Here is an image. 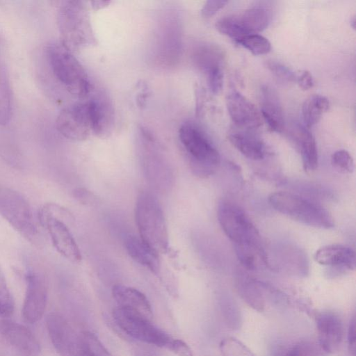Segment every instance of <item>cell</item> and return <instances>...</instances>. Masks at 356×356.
Masks as SVG:
<instances>
[{
	"label": "cell",
	"instance_id": "cell-44",
	"mask_svg": "<svg viewBox=\"0 0 356 356\" xmlns=\"http://www.w3.org/2000/svg\"><path fill=\"white\" fill-rule=\"evenodd\" d=\"M352 23L351 24V26L352 27L355 29V17H354L353 20L351 21Z\"/></svg>",
	"mask_w": 356,
	"mask_h": 356
},
{
	"label": "cell",
	"instance_id": "cell-3",
	"mask_svg": "<svg viewBox=\"0 0 356 356\" xmlns=\"http://www.w3.org/2000/svg\"><path fill=\"white\" fill-rule=\"evenodd\" d=\"M268 201L278 212L305 225L322 229L334 225L332 216L323 207L298 195L275 192L270 194Z\"/></svg>",
	"mask_w": 356,
	"mask_h": 356
},
{
	"label": "cell",
	"instance_id": "cell-7",
	"mask_svg": "<svg viewBox=\"0 0 356 356\" xmlns=\"http://www.w3.org/2000/svg\"><path fill=\"white\" fill-rule=\"evenodd\" d=\"M0 214L27 240H38V230L31 207L19 193L0 186Z\"/></svg>",
	"mask_w": 356,
	"mask_h": 356
},
{
	"label": "cell",
	"instance_id": "cell-1",
	"mask_svg": "<svg viewBox=\"0 0 356 356\" xmlns=\"http://www.w3.org/2000/svg\"><path fill=\"white\" fill-rule=\"evenodd\" d=\"M135 219L140 238L158 254L169 249L167 225L162 207L156 197L141 191L136 199Z\"/></svg>",
	"mask_w": 356,
	"mask_h": 356
},
{
	"label": "cell",
	"instance_id": "cell-31",
	"mask_svg": "<svg viewBox=\"0 0 356 356\" xmlns=\"http://www.w3.org/2000/svg\"><path fill=\"white\" fill-rule=\"evenodd\" d=\"M327 355L318 342L304 340L293 345L288 350L286 356H327Z\"/></svg>",
	"mask_w": 356,
	"mask_h": 356
},
{
	"label": "cell",
	"instance_id": "cell-21",
	"mask_svg": "<svg viewBox=\"0 0 356 356\" xmlns=\"http://www.w3.org/2000/svg\"><path fill=\"white\" fill-rule=\"evenodd\" d=\"M235 282L241 298L254 309L262 312L265 307V299L261 283L243 271L238 273Z\"/></svg>",
	"mask_w": 356,
	"mask_h": 356
},
{
	"label": "cell",
	"instance_id": "cell-16",
	"mask_svg": "<svg viewBox=\"0 0 356 356\" xmlns=\"http://www.w3.org/2000/svg\"><path fill=\"white\" fill-rule=\"evenodd\" d=\"M92 132L104 138L112 131L114 124V111L111 102L103 94L97 95L86 102Z\"/></svg>",
	"mask_w": 356,
	"mask_h": 356
},
{
	"label": "cell",
	"instance_id": "cell-25",
	"mask_svg": "<svg viewBox=\"0 0 356 356\" xmlns=\"http://www.w3.org/2000/svg\"><path fill=\"white\" fill-rule=\"evenodd\" d=\"M329 107V100L321 95H313L305 99L302 106V114L306 127L309 128L318 122L322 114Z\"/></svg>",
	"mask_w": 356,
	"mask_h": 356
},
{
	"label": "cell",
	"instance_id": "cell-40",
	"mask_svg": "<svg viewBox=\"0 0 356 356\" xmlns=\"http://www.w3.org/2000/svg\"><path fill=\"white\" fill-rule=\"evenodd\" d=\"M347 337H348V350L350 352V353H352V354H353V355H355V341H356L355 317H353L350 322V325H349L348 330Z\"/></svg>",
	"mask_w": 356,
	"mask_h": 356
},
{
	"label": "cell",
	"instance_id": "cell-26",
	"mask_svg": "<svg viewBox=\"0 0 356 356\" xmlns=\"http://www.w3.org/2000/svg\"><path fill=\"white\" fill-rule=\"evenodd\" d=\"M12 113V94L7 73L0 65V124L8 123Z\"/></svg>",
	"mask_w": 356,
	"mask_h": 356
},
{
	"label": "cell",
	"instance_id": "cell-30",
	"mask_svg": "<svg viewBox=\"0 0 356 356\" xmlns=\"http://www.w3.org/2000/svg\"><path fill=\"white\" fill-rule=\"evenodd\" d=\"M219 348L222 356H256L241 341L231 337L223 339Z\"/></svg>",
	"mask_w": 356,
	"mask_h": 356
},
{
	"label": "cell",
	"instance_id": "cell-10",
	"mask_svg": "<svg viewBox=\"0 0 356 356\" xmlns=\"http://www.w3.org/2000/svg\"><path fill=\"white\" fill-rule=\"evenodd\" d=\"M39 217L58 252L71 262L80 263L82 259L81 251L63 220L53 216L43 207L40 211Z\"/></svg>",
	"mask_w": 356,
	"mask_h": 356
},
{
	"label": "cell",
	"instance_id": "cell-6",
	"mask_svg": "<svg viewBox=\"0 0 356 356\" xmlns=\"http://www.w3.org/2000/svg\"><path fill=\"white\" fill-rule=\"evenodd\" d=\"M113 316L118 326L131 337L149 345L171 350L175 339L156 326L150 318L120 307L113 309Z\"/></svg>",
	"mask_w": 356,
	"mask_h": 356
},
{
	"label": "cell",
	"instance_id": "cell-43",
	"mask_svg": "<svg viewBox=\"0 0 356 356\" xmlns=\"http://www.w3.org/2000/svg\"><path fill=\"white\" fill-rule=\"evenodd\" d=\"M110 3V1H91V5H92V7L94 8V9H99V8H104V6H108V4Z\"/></svg>",
	"mask_w": 356,
	"mask_h": 356
},
{
	"label": "cell",
	"instance_id": "cell-24",
	"mask_svg": "<svg viewBox=\"0 0 356 356\" xmlns=\"http://www.w3.org/2000/svg\"><path fill=\"white\" fill-rule=\"evenodd\" d=\"M240 21L248 35L264 31L270 22V12L262 5L250 7L239 16Z\"/></svg>",
	"mask_w": 356,
	"mask_h": 356
},
{
	"label": "cell",
	"instance_id": "cell-17",
	"mask_svg": "<svg viewBox=\"0 0 356 356\" xmlns=\"http://www.w3.org/2000/svg\"><path fill=\"white\" fill-rule=\"evenodd\" d=\"M314 259L324 266L348 270L355 268V251L343 245L332 244L321 247L316 252Z\"/></svg>",
	"mask_w": 356,
	"mask_h": 356
},
{
	"label": "cell",
	"instance_id": "cell-35",
	"mask_svg": "<svg viewBox=\"0 0 356 356\" xmlns=\"http://www.w3.org/2000/svg\"><path fill=\"white\" fill-rule=\"evenodd\" d=\"M209 86L212 93L217 95L223 86V72L221 67L216 68L207 74Z\"/></svg>",
	"mask_w": 356,
	"mask_h": 356
},
{
	"label": "cell",
	"instance_id": "cell-18",
	"mask_svg": "<svg viewBox=\"0 0 356 356\" xmlns=\"http://www.w3.org/2000/svg\"><path fill=\"white\" fill-rule=\"evenodd\" d=\"M261 115L268 128L282 132L284 127L283 109L276 92L268 86L261 88Z\"/></svg>",
	"mask_w": 356,
	"mask_h": 356
},
{
	"label": "cell",
	"instance_id": "cell-38",
	"mask_svg": "<svg viewBox=\"0 0 356 356\" xmlns=\"http://www.w3.org/2000/svg\"><path fill=\"white\" fill-rule=\"evenodd\" d=\"M296 81L299 87L304 90H307L314 86L313 76L307 70L302 71L300 74L296 77Z\"/></svg>",
	"mask_w": 356,
	"mask_h": 356
},
{
	"label": "cell",
	"instance_id": "cell-37",
	"mask_svg": "<svg viewBox=\"0 0 356 356\" xmlns=\"http://www.w3.org/2000/svg\"><path fill=\"white\" fill-rule=\"evenodd\" d=\"M227 2V1L224 0H209L206 1L201 10L202 16L207 18L213 16Z\"/></svg>",
	"mask_w": 356,
	"mask_h": 356
},
{
	"label": "cell",
	"instance_id": "cell-4",
	"mask_svg": "<svg viewBox=\"0 0 356 356\" xmlns=\"http://www.w3.org/2000/svg\"><path fill=\"white\" fill-rule=\"evenodd\" d=\"M179 138L188 154L193 173L200 177L213 174L220 158L206 134L195 124L186 122L179 128Z\"/></svg>",
	"mask_w": 356,
	"mask_h": 356
},
{
	"label": "cell",
	"instance_id": "cell-28",
	"mask_svg": "<svg viewBox=\"0 0 356 356\" xmlns=\"http://www.w3.org/2000/svg\"><path fill=\"white\" fill-rule=\"evenodd\" d=\"M215 26L218 32L231 38L235 42L248 35L240 21L239 16H225L219 19Z\"/></svg>",
	"mask_w": 356,
	"mask_h": 356
},
{
	"label": "cell",
	"instance_id": "cell-32",
	"mask_svg": "<svg viewBox=\"0 0 356 356\" xmlns=\"http://www.w3.org/2000/svg\"><path fill=\"white\" fill-rule=\"evenodd\" d=\"M15 304L6 279L0 270V317L10 316L14 311Z\"/></svg>",
	"mask_w": 356,
	"mask_h": 356
},
{
	"label": "cell",
	"instance_id": "cell-5",
	"mask_svg": "<svg viewBox=\"0 0 356 356\" xmlns=\"http://www.w3.org/2000/svg\"><path fill=\"white\" fill-rule=\"evenodd\" d=\"M218 222L234 246L262 245L257 227L245 211L229 200H222L218 207Z\"/></svg>",
	"mask_w": 356,
	"mask_h": 356
},
{
	"label": "cell",
	"instance_id": "cell-13",
	"mask_svg": "<svg viewBox=\"0 0 356 356\" xmlns=\"http://www.w3.org/2000/svg\"><path fill=\"white\" fill-rule=\"evenodd\" d=\"M26 289L22 309L24 320L29 323L38 321L44 312L47 300V287L44 277L29 271L26 275Z\"/></svg>",
	"mask_w": 356,
	"mask_h": 356
},
{
	"label": "cell",
	"instance_id": "cell-14",
	"mask_svg": "<svg viewBox=\"0 0 356 356\" xmlns=\"http://www.w3.org/2000/svg\"><path fill=\"white\" fill-rule=\"evenodd\" d=\"M226 105L232 120L238 127L253 129L262 124L260 111L239 92H231L227 96Z\"/></svg>",
	"mask_w": 356,
	"mask_h": 356
},
{
	"label": "cell",
	"instance_id": "cell-20",
	"mask_svg": "<svg viewBox=\"0 0 356 356\" xmlns=\"http://www.w3.org/2000/svg\"><path fill=\"white\" fill-rule=\"evenodd\" d=\"M129 255L138 264L148 268L154 274L159 273L161 262L159 254L148 246L140 237L129 235L124 241Z\"/></svg>",
	"mask_w": 356,
	"mask_h": 356
},
{
	"label": "cell",
	"instance_id": "cell-29",
	"mask_svg": "<svg viewBox=\"0 0 356 356\" xmlns=\"http://www.w3.org/2000/svg\"><path fill=\"white\" fill-rule=\"evenodd\" d=\"M255 56L268 54L271 49L269 40L259 34H250L236 41Z\"/></svg>",
	"mask_w": 356,
	"mask_h": 356
},
{
	"label": "cell",
	"instance_id": "cell-19",
	"mask_svg": "<svg viewBox=\"0 0 356 356\" xmlns=\"http://www.w3.org/2000/svg\"><path fill=\"white\" fill-rule=\"evenodd\" d=\"M112 295L118 307L137 312L152 319L151 305L141 291L130 286L117 284L112 289Z\"/></svg>",
	"mask_w": 356,
	"mask_h": 356
},
{
	"label": "cell",
	"instance_id": "cell-33",
	"mask_svg": "<svg viewBox=\"0 0 356 356\" xmlns=\"http://www.w3.org/2000/svg\"><path fill=\"white\" fill-rule=\"evenodd\" d=\"M268 69L280 81L293 82L296 80V75L288 66L276 60H268Z\"/></svg>",
	"mask_w": 356,
	"mask_h": 356
},
{
	"label": "cell",
	"instance_id": "cell-39",
	"mask_svg": "<svg viewBox=\"0 0 356 356\" xmlns=\"http://www.w3.org/2000/svg\"><path fill=\"white\" fill-rule=\"evenodd\" d=\"M179 356H192V352L188 346L183 341L175 339L171 350Z\"/></svg>",
	"mask_w": 356,
	"mask_h": 356
},
{
	"label": "cell",
	"instance_id": "cell-2",
	"mask_svg": "<svg viewBox=\"0 0 356 356\" xmlns=\"http://www.w3.org/2000/svg\"><path fill=\"white\" fill-rule=\"evenodd\" d=\"M47 52L54 76L66 90L81 99L86 97L90 83L85 69L72 51L59 42L50 44Z\"/></svg>",
	"mask_w": 356,
	"mask_h": 356
},
{
	"label": "cell",
	"instance_id": "cell-22",
	"mask_svg": "<svg viewBox=\"0 0 356 356\" xmlns=\"http://www.w3.org/2000/svg\"><path fill=\"white\" fill-rule=\"evenodd\" d=\"M293 138L301 154L304 169L314 170L318 165V152L314 136L305 127L298 125Z\"/></svg>",
	"mask_w": 356,
	"mask_h": 356
},
{
	"label": "cell",
	"instance_id": "cell-9",
	"mask_svg": "<svg viewBox=\"0 0 356 356\" xmlns=\"http://www.w3.org/2000/svg\"><path fill=\"white\" fill-rule=\"evenodd\" d=\"M46 322L51 343L60 356H92L86 333H78L62 315L49 313Z\"/></svg>",
	"mask_w": 356,
	"mask_h": 356
},
{
	"label": "cell",
	"instance_id": "cell-8",
	"mask_svg": "<svg viewBox=\"0 0 356 356\" xmlns=\"http://www.w3.org/2000/svg\"><path fill=\"white\" fill-rule=\"evenodd\" d=\"M58 24L61 42L71 51L86 44L92 38L90 24L82 3L65 1L58 12Z\"/></svg>",
	"mask_w": 356,
	"mask_h": 356
},
{
	"label": "cell",
	"instance_id": "cell-11",
	"mask_svg": "<svg viewBox=\"0 0 356 356\" xmlns=\"http://www.w3.org/2000/svg\"><path fill=\"white\" fill-rule=\"evenodd\" d=\"M58 131L66 138L81 141L92 132L87 103H77L63 109L56 121Z\"/></svg>",
	"mask_w": 356,
	"mask_h": 356
},
{
	"label": "cell",
	"instance_id": "cell-12",
	"mask_svg": "<svg viewBox=\"0 0 356 356\" xmlns=\"http://www.w3.org/2000/svg\"><path fill=\"white\" fill-rule=\"evenodd\" d=\"M0 337L14 356H39L40 348L33 334L24 325L15 321L0 320Z\"/></svg>",
	"mask_w": 356,
	"mask_h": 356
},
{
	"label": "cell",
	"instance_id": "cell-36",
	"mask_svg": "<svg viewBox=\"0 0 356 356\" xmlns=\"http://www.w3.org/2000/svg\"><path fill=\"white\" fill-rule=\"evenodd\" d=\"M74 197L81 204L89 206L96 205L99 202L97 197L84 188H76L73 191Z\"/></svg>",
	"mask_w": 356,
	"mask_h": 356
},
{
	"label": "cell",
	"instance_id": "cell-23",
	"mask_svg": "<svg viewBox=\"0 0 356 356\" xmlns=\"http://www.w3.org/2000/svg\"><path fill=\"white\" fill-rule=\"evenodd\" d=\"M228 140L238 152L250 159L259 161L266 155L265 144L253 134L232 132L229 134Z\"/></svg>",
	"mask_w": 356,
	"mask_h": 356
},
{
	"label": "cell",
	"instance_id": "cell-41",
	"mask_svg": "<svg viewBox=\"0 0 356 356\" xmlns=\"http://www.w3.org/2000/svg\"><path fill=\"white\" fill-rule=\"evenodd\" d=\"M135 356H158V355L152 349L140 348L136 350Z\"/></svg>",
	"mask_w": 356,
	"mask_h": 356
},
{
	"label": "cell",
	"instance_id": "cell-15",
	"mask_svg": "<svg viewBox=\"0 0 356 356\" xmlns=\"http://www.w3.org/2000/svg\"><path fill=\"white\" fill-rule=\"evenodd\" d=\"M318 343L327 354L334 353L339 348L344 335L341 318L332 312H322L316 317Z\"/></svg>",
	"mask_w": 356,
	"mask_h": 356
},
{
	"label": "cell",
	"instance_id": "cell-34",
	"mask_svg": "<svg viewBox=\"0 0 356 356\" xmlns=\"http://www.w3.org/2000/svg\"><path fill=\"white\" fill-rule=\"evenodd\" d=\"M332 165L344 172H352L354 170V162L351 155L344 149L336 151L331 158Z\"/></svg>",
	"mask_w": 356,
	"mask_h": 356
},
{
	"label": "cell",
	"instance_id": "cell-42",
	"mask_svg": "<svg viewBox=\"0 0 356 356\" xmlns=\"http://www.w3.org/2000/svg\"><path fill=\"white\" fill-rule=\"evenodd\" d=\"M92 356H111L104 346L99 345L92 348Z\"/></svg>",
	"mask_w": 356,
	"mask_h": 356
},
{
	"label": "cell",
	"instance_id": "cell-27",
	"mask_svg": "<svg viewBox=\"0 0 356 356\" xmlns=\"http://www.w3.org/2000/svg\"><path fill=\"white\" fill-rule=\"evenodd\" d=\"M195 57L199 67L207 74L216 68L221 67L222 54L216 47H201L197 50Z\"/></svg>",
	"mask_w": 356,
	"mask_h": 356
}]
</instances>
